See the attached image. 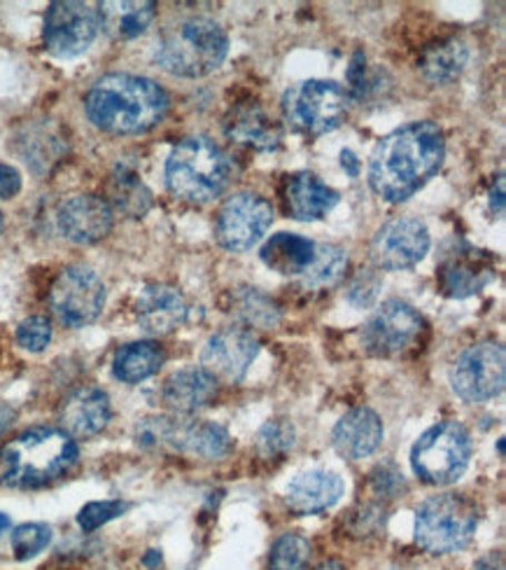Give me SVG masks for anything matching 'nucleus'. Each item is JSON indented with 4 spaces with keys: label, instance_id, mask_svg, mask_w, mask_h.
Instances as JSON below:
<instances>
[{
    "label": "nucleus",
    "instance_id": "7",
    "mask_svg": "<svg viewBox=\"0 0 506 570\" xmlns=\"http://www.w3.org/2000/svg\"><path fill=\"white\" fill-rule=\"evenodd\" d=\"M478 514L469 498L460 493L431 495L416 510V540L431 554L463 550L472 540Z\"/></svg>",
    "mask_w": 506,
    "mask_h": 570
},
{
    "label": "nucleus",
    "instance_id": "45",
    "mask_svg": "<svg viewBox=\"0 0 506 570\" xmlns=\"http://www.w3.org/2000/svg\"><path fill=\"white\" fill-rule=\"evenodd\" d=\"M474 570H502V568H499V566H495L493 561H488V559H486V561H478V563L474 566Z\"/></svg>",
    "mask_w": 506,
    "mask_h": 570
},
{
    "label": "nucleus",
    "instance_id": "10",
    "mask_svg": "<svg viewBox=\"0 0 506 570\" xmlns=\"http://www.w3.org/2000/svg\"><path fill=\"white\" fill-rule=\"evenodd\" d=\"M506 355L499 342H476L467 346L450 367L453 393L476 405L488 402L504 391Z\"/></svg>",
    "mask_w": 506,
    "mask_h": 570
},
{
    "label": "nucleus",
    "instance_id": "16",
    "mask_svg": "<svg viewBox=\"0 0 506 570\" xmlns=\"http://www.w3.org/2000/svg\"><path fill=\"white\" fill-rule=\"evenodd\" d=\"M259 353V342L246 327H225L206 342L201 351V370L215 382L238 384Z\"/></svg>",
    "mask_w": 506,
    "mask_h": 570
},
{
    "label": "nucleus",
    "instance_id": "25",
    "mask_svg": "<svg viewBox=\"0 0 506 570\" xmlns=\"http://www.w3.org/2000/svg\"><path fill=\"white\" fill-rule=\"evenodd\" d=\"M217 395V382L201 367H187L163 382L161 400L176 414H195L208 407Z\"/></svg>",
    "mask_w": 506,
    "mask_h": 570
},
{
    "label": "nucleus",
    "instance_id": "6",
    "mask_svg": "<svg viewBox=\"0 0 506 570\" xmlns=\"http://www.w3.org/2000/svg\"><path fill=\"white\" fill-rule=\"evenodd\" d=\"M350 108V94L334 80H304L282 97V115L295 131L318 138L339 129Z\"/></svg>",
    "mask_w": 506,
    "mask_h": 570
},
{
    "label": "nucleus",
    "instance_id": "29",
    "mask_svg": "<svg viewBox=\"0 0 506 570\" xmlns=\"http://www.w3.org/2000/svg\"><path fill=\"white\" fill-rule=\"evenodd\" d=\"M467 61H469L467 45L457 38H446V40L429 45L423 52L420 70L429 82L444 85V82H450L460 76Z\"/></svg>",
    "mask_w": 506,
    "mask_h": 570
},
{
    "label": "nucleus",
    "instance_id": "2",
    "mask_svg": "<svg viewBox=\"0 0 506 570\" xmlns=\"http://www.w3.org/2000/svg\"><path fill=\"white\" fill-rule=\"evenodd\" d=\"M168 94L150 78L131 73H108L96 80L85 110L89 122L106 134L131 136L157 127L168 112Z\"/></svg>",
    "mask_w": 506,
    "mask_h": 570
},
{
    "label": "nucleus",
    "instance_id": "43",
    "mask_svg": "<svg viewBox=\"0 0 506 570\" xmlns=\"http://www.w3.org/2000/svg\"><path fill=\"white\" fill-rule=\"evenodd\" d=\"M12 421H14V410L10 405H6V402H0V435L8 431Z\"/></svg>",
    "mask_w": 506,
    "mask_h": 570
},
{
    "label": "nucleus",
    "instance_id": "17",
    "mask_svg": "<svg viewBox=\"0 0 506 570\" xmlns=\"http://www.w3.org/2000/svg\"><path fill=\"white\" fill-rule=\"evenodd\" d=\"M493 278V257L486 250L472 248L467 244L448 250L437 269L441 293L453 299H465L480 293Z\"/></svg>",
    "mask_w": 506,
    "mask_h": 570
},
{
    "label": "nucleus",
    "instance_id": "44",
    "mask_svg": "<svg viewBox=\"0 0 506 570\" xmlns=\"http://www.w3.org/2000/svg\"><path fill=\"white\" fill-rule=\"evenodd\" d=\"M316 570H346V568H344V563H339V561H325V563H320Z\"/></svg>",
    "mask_w": 506,
    "mask_h": 570
},
{
    "label": "nucleus",
    "instance_id": "30",
    "mask_svg": "<svg viewBox=\"0 0 506 570\" xmlns=\"http://www.w3.org/2000/svg\"><path fill=\"white\" fill-rule=\"evenodd\" d=\"M229 314L240 323L255 327H271L280 321V306L257 288H236L229 293Z\"/></svg>",
    "mask_w": 506,
    "mask_h": 570
},
{
    "label": "nucleus",
    "instance_id": "41",
    "mask_svg": "<svg viewBox=\"0 0 506 570\" xmlns=\"http://www.w3.org/2000/svg\"><path fill=\"white\" fill-rule=\"evenodd\" d=\"M490 210L495 216H502L504 213V178L502 176H497V183L490 189Z\"/></svg>",
    "mask_w": 506,
    "mask_h": 570
},
{
    "label": "nucleus",
    "instance_id": "15",
    "mask_svg": "<svg viewBox=\"0 0 506 570\" xmlns=\"http://www.w3.org/2000/svg\"><path fill=\"white\" fill-rule=\"evenodd\" d=\"M429 250V229L420 218L399 216L385 223L371 242L378 269L401 272L416 267Z\"/></svg>",
    "mask_w": 506,
    "mask_h": 570
},
{
    "label": "nucleus",
    "instance_id": "11",
    "mask_svg": "<svg viewBox=\"0 0 506 570\" xmlns=\"http://www.w3.org/2000/svg\"><path fill=\"white\" fill-rule=\"evenodd\" d=\"M106 285L91 267L70 265L59 272L50 291L52 314L68 327H85L101 316Z\"/></svg>",
    "mask_w": 506,
    "mask_h": 570
},
{
    "label": "nucleus",
    "instance_id": "19",
    "mask_svg": "<svg viewBox=\"0 0 506 570\" xmlns=\"http://www.w3.org/2000/svg\"><path fill=\"white\" fill-rule=\"evenodd\" d=\"M189 314L185 295L166 283L145 285L136 302V318L148 335L161 337L178 330Z\"/></svg>",
    "mask_w": 506,
    "mask_h": 570
},
{
    "label": "nucleus",
    "instance_id": "5",
    "mask_svg": "<svg viewBox=\"0 0 506 570\" xmlns=\"http://www.w3.org/2000/svg\"><path fill=\"white\" fill-rule=\"evenodd\" d=\"M229 38L220 23L191 17L168 27L155 47V61L178 78H204L222 66Z\"/></svg>",
    "mask_w": 506,
    "mask_h": 570
},
{
    "label": "nucleus",
    "instance_id": "26",
    "mask_svg": "<svg viewBox=\"0 0 506 570\" xmlns=\"http://www.w3.org/2000/svg\"><path fill=\"white\" fill-rule=\"evenodd\" d=\"M259 257L264 265L278 274H304L316 257V242L292 232H280L261 246Z\"/></svg>",
    "mask_w": 506,
    "mask_h": 570
},
{
    "label": "nucleus",
    "instance_id": "14",
    "mask_svg": "<svg viewBox=\"0 0 506 570\" xmlns=\"http://www.w3.org/2000/svg\"><path fill=\"white\" fill-rule=\"evenodd\" d=\"M99 31L101 23L96 10L76 0H59L44 14L42 40L52 57L76 59L89 50Z\"/></svg>",
    "mask_w": 506,
    "mask_h": 570
},
{
    "label": "nucleus",
    "instance_id": "23",
    "mask_svg": "<svg viewBox=\"0 0 506 570\" xmlns=\"http://www.w3.org/2000/svg\"><path fill=\"white\" fill-rule=\"evenodd\" d=\"M344 480L331 470H306L287 487V505L299 514H318L339 503Z\"/></svg>",
    "mask_w": 506,
    "mask_h": 570
},
{
    "label": "nucleus",
    "instance_id": "4",
    "mask_svg": "<svg viewBox=\"0 0 506 570\" xmlns=\"http://www.w3.org/2000/svg\"><path fill=\"white\" fill-rule=\"evenodd\" d=\"M236 176L234 157L208 136H187L166 159V185L189 204H208L225 195Z\"/></svg>",
    "mask_w": 506,
    "mask_h": 570
},
{
    "label": "nucleus",
    "instance_id": "21",
    "mask_svg": "<svg viewBox=\"0 0 506 570\" xmlns=\"http://www.w3.org/2000/svg\"><path fill=\"white\" fill-rule=\"evenodd\" d=\"M383 442V421L369 407L350 410L331 433V444L348 461L369 459Z\"/></svg>",
    "mask_w": 506,
    "mask_h": 570
},
{
    "label": "nucleus",
    "instance_id": "39",
    "mask_svg": "<svg viewBox=\"0 0 506 570\" xmlns=\"http://www.w3.org/2000/svg\"><path fill=\"white\" fill-rule=\"evenodd\" d=\"M371 484L378 493H385V495H395L401 487H404V480L401 474L395 470V468H385L380 465L378 470H374L371 474Z\"/></svg>",
    "mask_w": 506,
    "mask_h": 570
},
{
    "label": "nucleus",
    "instance_id": "20",
    "mask_svg": "<svg viewBox=\"0 0 506 570\" xmlns=\"http://www.w3.org/2000/svg\"><path fill=\"white\" fill-rule=\"evenodd\" d=\"M282 202L289 218H295L299 223H316L329 216L336 208V204H339V193L325 185L318 176L301 171L287 178Z\"/></svg>",
    "mask_w": 506,
    "mask_h": 570
},
{
    "label": "nucleus",
    "instance_id": "34",
    "mask_svg": "<svg viewBox=\"0 0 506 570\" xmlns=\"http://www.w3.org/2000/svg\"><path fill=\"white\" fill-rule=\"evenodd\" d=\"M257 446L264 459H276L287 454L295 446V425L287 419H274L261 425L257 435Z\"/></svg>",
    "mask_w": 506,
    "mask_h": 570
},
{
    "label": "nucleus",
    "instance_id": "22",
    "mask_svg": "<svg viewBox=\"0 0 506 570\" xmlns=\"http://www.w3.org/2000/svg\"><path fill=\"white\" fill-rule=\"evenodd\" d=\"M112 407L110 397L101 389H78L72 391L61 405V423L68 435L93 438L110 423Z\"/></svg>",
    "mask_w": 506,
    "mask_h": 570
},
{
    "label": "nucleus",
    "instance_id": "1",
    "mask_svg": "<svg viewBox=\"0 0 506 570\" xmlns=\"http://www.w3.org/2000/svg\"><path fill=\"white\" fill-rule=\"evenodd\" d=\"M446 140L434 122H411L383 136L369 157V185L388 204L411 199L441 169Z\"/></svg>",
    "mask_w": 506,
    "mask_h": 570
},
{
    "label": "nucleus",
    "instance_id": "28",
    "mask_svg": "<svg viewBox=\"0 0 506 570\" xmlns=\"http://www.w3.org/2000/svg\"><path fill=\"white\" fill-rule=\"evenodd\" d=\"M166 353L155 342H131L119 346L112 358V374L125 384H140L161 370Z\"/></svg>",
    "mask_w": 506,
    "mask_h": 570
},
{
    "label": "nucleus",
    "instance_id": "42",
    "mask_svg": "<svg viewBox=\"0 0 506 570\" xmlns=\"http://www.w3.org/2000/svg\"><path fill=\"white\" fill-rule=\"evenodd\" d=\"M341 166L348 171L350 178H357V176H359V159L355 157V153L344 150V153H341Z\"/></svg>",
    "mask_w": 506,
    "mask_h": 570
},
{
    "label": "nucleus",
    "instance_id": "3",
    "mask_svg": "<svg viewBox=\"0 0 506 570\" xmlns=\"http://www.w3.org/2000/svg\"><path fill=\"white\" fill-rule=\"evenodd\" d=\"M78 444L57 428H31L0 449V484L40 489L78 463Z\"/></svg>",
    "mask_w": 506,
    "mask_h": 570
},
{
    "label": "nucleus",
    "instance_id": "24",
    "mask_svg": "<svg viewBox=\"0 0 506 570\" xmlns=\"http://www.w3.org/2000/svg\"><path fill=\"white\" fill-rule=\"evenodd\" d=\"M227 136L238 142V146H248L257 153H271L280 146L282 131L271 120V115L264 110L259 104H240L236 106L227 122Z\"/></svg>",
    "mask_w": 506,
    "mask_h": 570
},
{
    "label": "nucleus",
    "instance_id": "9",
    "mask_svg": "<svg viewBox=\"0 0 506 570\" xmlns=\"http://www.w3.org/2000/svg\"><path fill=\"white\" fill-rule=\"evenodd\" d=\"M138 442L145 446H171L208 461L227 456L231 449V438L222 425L195 419H145L138 425Z\"/></svg>",
    "mask_w": 506,
    "mask_h": 570
},
{
    "label": "nucleus",
    "instance_id": "36",
    "mask_svg": "<svg viewBox=\"0 0 506 570\" xmlns=\"http://www.w3.org/2000/svg\"><path fill=\"white\" fill-rule=\"evenodd\" d=\"M52 340V325L44 316H31L17 327V344L31 353H40Z\"/></svg>",
    "mask_w": 506,
    "mask_h": 570
},
{
    "label": "nucleus",
    "instance_id": "35",
    "mask_svg": "<svg viewBox=\"0 0 506 570\" xmlns=\"http://www.w3.org/2000/svg\"><path fill=\"white\" fill-rule=\"evenodd\" d=\"M52 542V529L47 524H21L12 533V550L19 561H29Z\"/></svg>",
    "mask_w": 506,
    "mask_h": 570
},
{
    "label": "nucleus",
    "instance_id": "40",
    "mask_svg": "<svg viewBox=\"0 0 506 570\" xmlns=\"http://www.w3.org/2000/svg\"><path fill=\"white\" fill-rule=\"evenodd\" d=\"M21 189V174L10 164H0V199H12Z\"/></svg>",
    "mask_w": 506,
    "mask_h": 570
},
{
    "label": "nucleus",
    "instance_id": "12",
    "mask_svg": "<svg viewBox=\"0 0 506 570\" xmlns=\"http://www.w3.org/2000/svg\"><path fill=\"white\" fill-rule=\"evenodd\" d=\"M425 321L411 304L388 299L361 330V346L376 358H399L418 346Z\"/></svg>",
    "mask_w": 506,
    "mask_h": 570
},
{
    "label": "nucleus",
    "instance_id": "38",
    "mask_svg": "<svg viewBox=\"0 0 506 570\" xmlns=\"http://www.w3.org/2000/svg\"><path fill=\"white\" fill-rule=\"evenodd\" d=\"M380 291V278L374 269H359L353 281H350V288H348V299L355 306H369Z\"/></svg>",
    "mask_w": 506,
    "mask_h": 570
},
{
    "label": "nucleus",
    "instance_id": "13",
    "mask_svg": "<svg viewBox=\"0 0 506 570\" xmlns=\"http://www.w3.org/2000/svg\"><path fill=\"white\" fill-rule=\"evenodd\" d=\"M274 223L271 204L255 193L227 197L215 218V242L231 253H246L261 242Z\"/></svg>",
    "mask_w": 506,
    "mask_h": 570
},
{
    "label": "nucleus",
    "instance_id": "8",
    "mask_svg": "<svg viewBox=\"0 0 506 570\" xmlns=\"http://www.w3.org/2000/svg\"><path fill=\"white\" fill-rule=\"evenodd\" d=\"M472 459V438L457 421H441L425 431L411 449V465L431 487H448L465 474Z\"/></svg>",
    "mask_w": 506,
    "mask_h": 570
},
{
    "label": "nucleus",
    "instance_id": "18",
    "mask_svg": "<svg viewBox=\"0 0 506 570\" xmlns=\"http://www.w3.org/2000/svg\"><path fill=\"white\" fill-rule=\"evenodd\" d=\"M57 227L72 244H96L112 229V208L96 195H72L57 210Z\"/></svg>",
    "mask_w": 506,
    "mask_h": 570
},
{
    "label": "nucleus",
    "instance_id": "31",
    "mask_svg": "<svg viewBox=\"0 0 506 570\" xmlns=\"http://www.w3.org/2000/svg\"><path fill=\"white\" fill-rule=\"evenodd\" d=\"M348 255L336 244H316L312 265L301 274L306 288H331L346 276Z\"/></svg>",
    "mask_w": 506,
    "mask_h": 570
},
{
    "label": "nucleus",
    "instance_id": "32",
    "mask_svg": "<svg viewBox=\"0 0 506 570\" xmlns=\"http://www.w3.org/2000/svg\"><path fill=\"white\" fill-rule=\"evenodd\" d=\"M110 193H112L115 206L119 210H125L127 216H131V218L145 216V213H148L150 206H152L150 189L145 187L142 180L133 171H129V169H119L112 176Z\"/></svg>",
    "mask_w": 506,
    "mask_h": 570
},
{
    "label": "nucleus",
    "instance_id": "37",
    "mask_svg": "<svg viewBox=\"0 0 506 570\" xmlns=\"http://www.w3.org/2000/svg\"><path fill=\"white\" fill-rule=\"evenodd\" d=\"M127 510V503L122 501H99V503H89L80 510L78 514V524L82 531H96L101 529L108 521L119 517Z\"/></svg>",
    "mask_w": 506,
    "mask_h": 570
},
{
    "label": "nucleus",
    "instance_id": "33",
    "mask_svg": "<svg viewBox=\"0 0 506 570\" xmlns=\"http://www.w3.org/2000/svg\"><path fill=\"white\" fill-rule=\"evenodd\" d=\"M310 557V542L299 533L280 535L269 557V570H304Z\"/></svg>",
    "mask_w": 506,
    "mask_h": 570
},
{
    "label": "nucleus",
    "instance_id": "46",
    "mask_svg": "<svg viewBox=\"0 0 506 570\" xmlns=\"http://www.w3.org/2000/svg\"><path fill=\"white\" fill-rule=\"evenodd\" d=\"M8 529H10V517L0 512V533L8 531Z\"/></svg>",
    "mask_w": 506,
    "mask_h": 570
},
{
    "label": "nucleus",
    "instance_id": "27",
    "mask_svg": "<svg viewBox=\"0 0 506 570\" xmlns=\"http://www.w3.org/2000/svg\"><path fill=\"white\" fill-rule=\"evenodd\" d=\"M157 6L148 3V0H125V3H101L96 14H99L101 29L112 40H133L140 33L150 29L155 19Z\"/></svg>",
    "mask_w": 506,
    "mask_h": 570
},
{
    "label": "nucleus",
    "instance_id": "47",
    "mask_svg": "<svg viewBox=\"0 0 506 570\" xmlns=\"http://www.w3.org/2000/svg\"><path fill=\"white\" fill-rule=\"evenodd\" d=\"M3 227H6V220H3V210H0V234H3Z\"/></svg>",
    "mask_w": 506,
    "mask_h": 570
}]
</instances>
